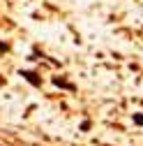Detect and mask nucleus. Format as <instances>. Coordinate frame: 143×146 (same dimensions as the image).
Instances as JSON below:
<instances>
[{
	"label": "nucleus",
	"mask_w": 143,
	"mask_h": 146,
	"mask_svg": "<svg viewBox=\"0 0 143 146\" xmlns=\"http://www.w3.org/2000/svg\"><path fill=\"white\" fill-rule=\"evenodd\" d=\"M21 77H23L26 81H30L32 86H42V79H37V74H35V72H21Z\"/></svg>",
	"instance_id": "f257e3e1"
},
{
	"label": "nucleus",
	"mask_w": 143,
	"mask_h": 146,
	"mask_svg": "<svg viewBox=\"0 0 143 146\" xmlns=\"http://www.w3.org/2000/svg\"><path fill=\"white\" fill-rule=\"evenodd\" d=\"M134 123H136V125H143V116H141V114H134Z\"/></svg>",
	"instance_id": "f03ea898"
}]
</instances>
